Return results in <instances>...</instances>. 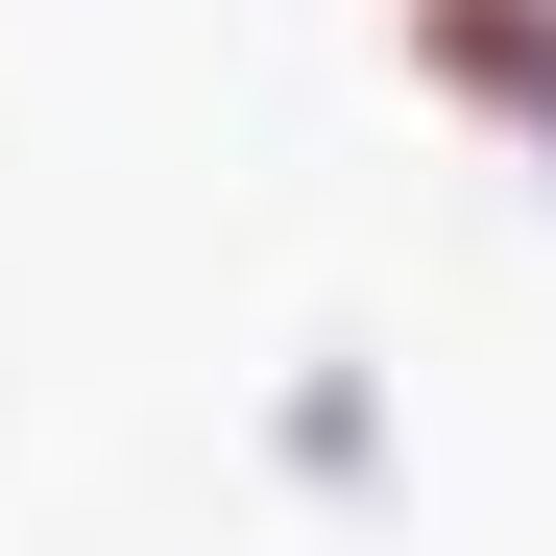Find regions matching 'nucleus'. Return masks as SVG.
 I'll return each instance as SVG.
<instances>
[{
	"instance_id": "nucleus-1",
	"label": "nucleus",
	"mask_w": 556,
	"mask_h": 556,
	"mask_svg": "<svg viewBox=\"0 0 556 556\" xmlns=\"http://www.w3.org/2000/svg\"><path fill=\"white\" fill-rule=\"evenodd\" d=\"M412 73L484 122H556V0H412Z\"/></svg>"
},
{
	"instance_id": "nucleus-2",
	"label": "nucleus",
	"mask_w": 556,
	"mask_h": 556,
	"mask_svg": "<svg viewBox=\"0 0 556 556\" xmlns=\"http://www.w3.org/2000/svg\"><path fill=\"white\" fill-rule=\"evenodd\" d=\"M266 435H291V484H388V363H291V412H266Z\"/></svg>"
},
{
	"instance_id": "nucleus-3",
	"label": "nucleus",
	"mask_w": 556,
	"mask_h": 556,
	"mask_svg": "<svg viewBox=\"0 0 556 556\" xmlns=\"http://www.w3.org/2000/svg\"><path fill=\"white\" fill-rule=\"evenodd\" d=\"M532 146H556V122H532Z\"/></svg>"
}]
</instances>
